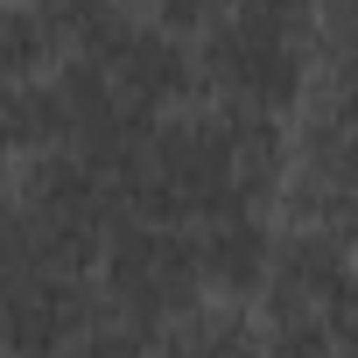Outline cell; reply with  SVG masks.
Here are the masks:
<instances>
[{
  "instance_id": "6da1fadb",
  "label": "cell",
  "mask_w": 358,
  "mask_h": 358,
  "mask_svg": "<svg viewBox=\"0 0 358 358\" xmlns=\"http://www.w3.org/2000/svg\"><path fill=\"white\" fill-rule=\"evenodd\" d=\"M197 85L211 106L253 120H295L316 85V36H288L253 15H232L197 43Z\"/></svg>"
},
{
  "instance_id": "7a4b0ae2",
  "label": "cell",
  "mask_w": 358,
  "mask_h": 358,
  "mask_svg": "<svg viewBox=\"0 0 358 358\" xmlns=\"http://www.w3.org/2000/svg\"><path fill=\"white\" fill-rule=\"evenodd\" d=\"M99 288L120 316H134L148 330H169L176 316L204 309L211 288H204V260H197V225L155 218V211L120 218V232L106 239V260H99Z\"/></svg>"
}]
</instances>
